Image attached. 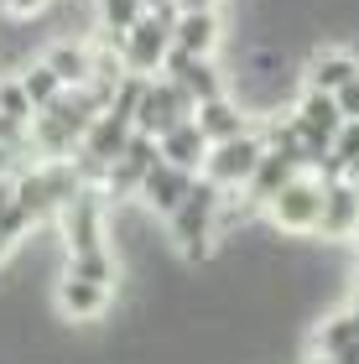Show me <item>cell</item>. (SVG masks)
<instances>
[{
	"label": "cell",
	"mask_w": 359,
	"mask_h": 364,
	"mask_svg": "<svg viewBox=\"0 0 359 364\" xmlns=\"http://www.w3.org/2000/svg\"><path fill=\"white\" fill-rule=\"evenodd\" d=\"M318 213H323V182L313 172H297L266 203V224L276 235H318Z\"/></svg>",
	"instance_id": "1"
},
{
	"label": "cell",
	"mask_w": 359,
	"mask_h": 364,
	"mask_svg": "<svg viewBox=\"0 0 359 364\" xmlns=\"http://www.w3.org/2000/svg\"><path fill=\"white\" fill-rule=\"evenodd\" d=\"M63 276H78V281H94V287H109L115 291L120 281V255L109 250H84V255H68V266H63Z\"/></svg>",
	"instance_id": "18"
},
{
	"label": "cell",
	"mask_w": 359,
	"mask_h": 364,
	"mask_svg": "<svg viewBox=\"0 0 359 364\" xmlns=\"http://www.w3.org/2000/svg\"><path fill=\"white\" fill-rule=\"evenodd\" d=\"M47 68H53V78L63 89H84L89 73H94V47L89 42H53L47 53H37Z\"/></svg>",
	"instance_id": "14"
},
{
	"label": "cell",
	"mask_w": 359,
	"mask_h": 364,
	"mask_svg": "<svg viewBox=\"0 0 359 364\" xmlns=\"http://www.w3.org/2000/svg\"><path fill=\"white\" fill-rule=\"evenodd\" d=\"M37 114H53V120H58L63 130H73V136L84 141V130H89V125L105 114V105H100V99H94L89 89H63V94L53 99V105H47V109H37Z\"/></svg>",
	"instance_id": "15"
},
{
	"label": "cell",
	"mask_w": 359,
	"mask_h": 364,
	"mask_svg": "<svg viewBox=\"0 0 359 364\" xmlns=\"http://www.w3.org/2000/svg\"><path fill=\"white\" fill-rule=\"evenodd\" d=\"M6 260H11V240L0 235V266H6Z\"/></svg>",
	"instance_id": "31"
},
{
	"label": "cell",
	"mask_w": 359,
	"mask_h": 364,
	"mask_svg": "<svg viewBox=\"0 0 359 364\" xmlns=\"http://www.w3.org/2000/svg\"><path fill=\"white\" fill-rule=\"evenodd\" d=\"M0 151L26 156V151H31V125H21V120H6V114H0Z\"/></svg>",
	"instance_id": "24"
},
{
	"label": "cell",
	"mask_w": 359,
	"mask_h": 364,
	"mask_svg": "<svg viewBox=\"0 0 359 364\" xmlns=\"http://www.w3.org/2000/svg\"><path fill=\"white\" fill-rule=\"evenodd\" d=\"M333 109H338V120H344V125L359 120V78H349V84L333 94Z\"/></svg>",
	"instance_id": "27"
},
{
	"label": "cell",
	"mask_w": 359,
	"mask_h": 364,
	"mask_svg": "<svg viewBox=\"0 0 359 364\" xmlns=\"http://www.w3.org/2000/svg\"><path fill=\"white\" fill-rule=\"evenodd\" d=\"M167 47H172V21L146 11L141 21L115 42V63H120V73H130V78H156Z\"/></svg>",
	"instance_id": "2"
},
{
	"label": "cell",
	"mask_w": 359,
	"mask_h": 364,
	"mask_svg": "<svg viewBox=\"0 0 359 364\" xmlns=\"http://www.w3.org/2000/svg\"><path fill=\"white\" fill-rule=\"evenodd\" d=\"M188 188H193V177H188V172H177V167H161V161H156V167L141 177V193H136V203H141L146 213H151V219H167V213H172V208L188 198Z\"/></svg>",
	"instance_id": "10"
},
{
	"label": "cell",
	"mask_w": 359,
	"mask_h": 364,
	"mask_svg": "<svg viewBox=\"0 0 359 364\" xmlns=\"http://www.w3.org/2000/svg\"><path fill=\"white\" fill-rule=\"evenodd\" d=\"M172 47L188 58H219L224 47V16L219 11H183L172 21Z\"/></svg>",
	"instance_id": "6"
},
{
	"label": "cell",
	"mask_w": 359,
	"mask_h": 364,
	"mask_svg": "<svg viewBox=\"0 0 359 364\" xmlns=\"http://www.w3.org/2000/svg\"><path fill=\"white\" fill-rule=\"evenodd\" d=\"M53 296H58V312L68 323H100L105 312H109V287H94V281H78V276H58V287H53Z\"/></svg>",
	"instance_id": "7"
},
{
	"label": "cell",
	"mask_w": 359,
	"mask_h": 364,
	"mask_svg": "<svg viewBox=\"0 0 359 364\" xmlns=\"http://www.w3.org/2000/svg\"><path fill=\"white\" fill-rule=\"evenodd\" d=\"M161 161V151H156V141L151 136H141V130H130V141H125V151H120V167H130V172H151Z\"/></svg>",
	"instance_id": "22"
},
{
	"label": "cell",
	"mask_w": 359,
	"mask_h": 364,
	"mask_svg": "<svg viewBox=\"0 0 359 364\" xmlns=\"http://www.w3.org/2000/svg\"><path fill=\"white\" fill-rule=\"evenodd\" d=\"M291 120H302V125H313L323 130V136H338V109H333V94H318V89H302L297 94V109H291Z\"/></svg>",
	"instance_id": "20"
},
{
	"label": "cell",
	"mask_w": 359,
	"mask_h": 364,
	"mask_svg": "<svg viewBox=\"0 0 359 364\" xmlns=\"http://www.w3.org/2000/svg\"><path fill=\"white\" fill-rule=\"evenodd\" d=\"M0 114H6V120H21V125H31V99H26V89L16 84V73H6L0 78Z\"/></svg>",
	"instance_id": "23"
},
{
	"label": "cell",
	"mask_w": 359,
	"mask_h": 364,
	"mask_svg": "<svg viewBox=\"0 0 359 364\" xmlns=\"http://www.w3.org/2000/svg\"><path fill=\"white\" fill-rule=\"evenodd\" d=\"M307 364H328V359H323V354H307Z\"/></svg>",
	"instance_id": "32"
},
{
	"label": "cell",
	"mask_w": 359,
	"mask_h": 364,
	"mask_svg": "<svg viewBox=\"0 0 359 364\" xmlns=\"http://www.w3.org/2000/svg\"><path fill=\"white\" fill-rule=\"evenodd\" d=\"M313 354L333 359V354H359V312H333L313 328Z\"/></svg>",
	"instance_id": "17"
},
{
	"label": "cell",
	"mask_w": 359,
	"mask_h": 364,
	"mask_svg": "<svg viewBox=\"0 0 359 364\" xmlns=\"http://www.w3.org/2000/svg\"><path fill=\"white\" fill-rule=\"evenodd\" d=\"M11 167H16V156H11V151H0V177H11Z\"/></svg>",
	"instance_id": "29"
},
{
	"label": "cell",
	"mask_w": 359,
	"mask_h": 364,
	"mask_svg": "<svg viewBox=\"0 0 359 364\" xmlns=\"http://www.w3.org/2000/svg\"><path fill=\"white\" fill-rule=\"evenodd\" d=\"M0 6H6V16H11L16 26H31L47 6H53V0H0Z\"/></svg>",
	"instance_id": "26"
},
{
	"label": "cell",
	"mask_w": 359,
	"mask_h": 364,
	"mask_svg": "<svg viewBox=\"0 0 359 364\" xmlns=\"http://www.w3.org/2000/svg\"><path fill=\"white\" fill-rule=\"evenodd\" d=\"M354 224H359V182H328V188H323L318 235L328 245H338V240L354 235Z\"/></svg>",
	"instance_id": "8"
},
{
	"label": "cell",
	"mask_w": 359,
	"mask_h": 364,
	"mask_svg": "<svg viewBox=\"0 0 359 364\" xmlns=\"http://www.w3.org/2000/svg\"><path fill=\"white\" fill-rule=\"evenodd\" d=\"M31 229H37V219H31L26 208H16V203H11L6 213H0V235L11 240V250H16V245H21V240L31 235Z\"/></svg>",
	"instance_id": "25"
},
{
	"label": "cell",
	"mask_w": 359,
	"mask_h": 364,
	"mask_svg": "<svg viewBox=\"0 0 359 364\" xmlns=\"http://www.w3.org/2000/svg\"><path fill=\"white\" fill-rule=\"evenodd\" d=\"M193 125H198V136L208 146H224V141H235V136H250V114L235 105V94L198 105V109H193Z\"/></svg>",
	"instance_id": "11"
},
{
	"label": "cell",
	"mask_w": 359,
	"mask_h": 364,
	"mask_svg": "<svg viewBox=\"0 0 359 364\" xmlns=\"http://www.w3.org/2000/svg\"><path fill=\"white\" fill-rule=\"evenodd\" d=\"M156 151H161V167H177V172L198 177L203 156H208V141L198 136V125H193V120H183V125H172L167 136H156Z\"/></svg>",
	"instance_id": "12"
},
{
	"label": "cell",
	"mask_w": 359,
	"mask_h": 364,
	"mask_svg": "<svg viewBox=\"0 0 359 364\" xmlns=\"http://www.w3.org/2000/svg\"><path fill=\"white\" fill-rule=\"evenodd\" d=\"M125 141H130V125L125 120H115V114H100L89 130H84V141H78V156H89L94 167H115L120 161V151H125Z\"/></svg>",
	"instance_id": "13"
},
{
	"label": "cell",
	"mask_w": 359,
	"mask_h": 364,
	"mask_svg": "<svg viewBox=\"0 0 359 364\" xmlns=\"http://www.w3.org/2000/svg\"><path fill=\"white\" fill-rule=\"evenodd\" d=\"M291 177H297V167H291V161H286L282 151H266V156L255 161L250 182H245V203H250V208H266V203L286 188Z\"/></svg>",
	"instance_id": "16"
},
{
	"label": "cell",
	"mask_w": 359,
	"mask_h": 364,
	"mask_svg": "<svg viewBox=\"0 0 359 364\" xmlns=\"http://www.w3.org/2000/svg\"><path fill=\"white\" fill-rule=\"evenodd\" d=\"M172 11L183 16V11H219V0H172Z\"/></svg>",
	"instance_id": "28"
},
{
	"label": "cell",
	"mask_w": 359,
	"mask_h": 364,
	"mask_svg": "<svg viewBox=\"0 0 359 364\" xmlns=\"http://www.w3.org/2000/svg\"><path fill=\"white\" fill-rule=\"evenodd\" d=\"M16 84L26 89V99H31V109H47V105H53V99L63 94V84L53 78V68H47L42 58H26L21 68H16Z\"/></svg>",
	"instance_id": "19"
},
{
	"label": "cell",
	"mask_w": 359,
	"mask_h": 364,
	"mask_svg": "<svg viewBox=\"0 0 359 364\" xmlns=\"http://www.w3.org/2000/svg\"><path fill=\"white\" fill-rule=\"evenodd\" d=\"M193 120V99L172 84V78H146V94L136 105V120H130V130H141V136H167L172 125Z\"/></svg>",
	"instance_id": "5"
},
{
	"label": "cell",
	"mask_w": 359,
	"mask_h": 364,
	"mask_svg": "<svg viewBox=\"0 0 359 364\" xmlns=\"http://www.w3.org/2000/svg\"><path fill=\"white\" fill-rule=\"evenodd\" d=\"M333 161H338V172H344V182H359V120L354 125H338V136H333Z\"/></svg>",
	"instance_id": "21"
},
{
	"label": "cell",
	"mask_w": 359,
	"mask_h": 364,
	"mask_svg": "<svg viewBox=\"0 0 359 364\" xmlns=\"http://www.w3.org/2000/svg\"><path fill=\"white\" fill-rule=\"evenodd\" d=\"M349 78H359V58L349 53V47H333V42H323L307 53V89H318V94H338L349 84Z\"/></svg>",
	"instance_id": "9"
},
{
	"label": "cell",
	"mask_w": 359,
	"mask_h": 364,
	"mask_svg": "<svg viewBox=\"0 0 359 364\" xmlns=\"http://www.w3.org/2000/svg\"><path fill=\"white\" fill-rule=\"evenodd\" d=\"M58 229H63V250L68 255H84V250H105V198L94 188H78L68 203H63L58 213Z\"/></svg>",
	"instance_id": "4"
},
{
	"label": "cell",
	"mask_w": 359,
	"mask_h": 364,
	"mask_svg": "<svg viewBox=\"0 0 359 364\" xmlns=\"http://www.w3.org/2000/svg\"><path fill=\"white\" fill-rule=\"evenodd\" d=\"M349 245H354V250H359V224H354V235H349Z\"/></svg>",
	"instance_id": "33"
},
{
	"label": "cell",
	"mask_w": 359,
	"mask_h": 364,
	"mask_svg": "<svg viewBox=\"0 0 359 364\" xmlns=\"http://www.w3.org/2000/svg\"><path fill=\"white\" fill-rule=\"evenodd\" d=\"M260 156H266V141L250 130V136H235V141H224V146H208L198 177L214 182L219 193H245V182H250V172H255Z\"/></svg>",
	"instance_id": "3"
},
{
	"label": "cell",
	"mask_w": 359,
	"mask_h": 364,
	"mask_svg": "<svg viewBox=\"0 0 359 364\" xmlns=\"http://www.w3.org/2000/svg\"><path fill=\"white\" fill-rule=\"evenodd\" d=\"M349 302H354V312H359V266H354V287H349Z\"/></svg>",
	"instance_id": "30"
}]
</instances>
